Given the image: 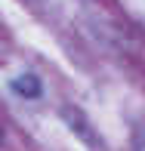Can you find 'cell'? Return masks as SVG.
<instances>
[{
  "mask_svg": "<svg viewBox=\"0 0 145 151\" xmlns=\"http://www.w3.org/2000/svg\"><path fill=\"white\" fill-rule=\"evenodd\" d=\"M12 93L22 96V99H37V96L43 93L40 77H37V74H19V77L12 80Z\"/></svg>",
  "mask_w": 145,
  "mask_h": 151,
  "instance_id": "6da1fadb",
  "label": "cell"
},
{
  "mask_svg": "<svg viewBox=\"0 0 145 151\" xmlns=\"http://www.w3.org/2000/svg\"><path fill=\"white\" fill-rule=\"evenodd\" d=\"M139 151H145V139H142V145H139Z\"/></svg>",
  "mask_w": 145,
  "mask_h": 151,
  "instance_id": "7a4b0ae2",
  "label": "cell"
}]
</instances>
